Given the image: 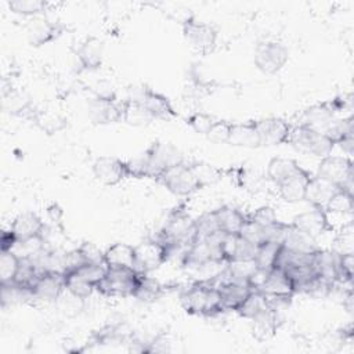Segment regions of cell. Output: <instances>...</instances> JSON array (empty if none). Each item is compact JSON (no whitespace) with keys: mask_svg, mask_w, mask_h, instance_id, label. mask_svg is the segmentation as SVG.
Here are the masks:
<instances>
[{"mask_svg":"<svg viewBox=\"0 0 354 354\" xmlns=\"http://www.w3.org/2000/svg\"><path fill=\"white\" fill-rule=\"evenodd\" d=\"M156 181L177 196H189L203 187L191 163L185 162L166 169Z\"/></svg>","mask_w":354,"mask_h":354,"instance_id":"obj_7","label":"cell"},{"mask_svg":"<svg viewBox=\"0 0 354 354\" xmlns=\"http://www.w3.org/2000/svg\"><path fill=\"white\" fill-rule=\"evenodd\" d=\"M325 210L340 216H350L354 210V194L337 189L329 199Z\"/></svg>","mask_w":354,"mask_h":354,"instance_id":"obj_34","label":"cell"},{"mask_svg":"<svg viewBox=\"0 0 354 354\" xmlns=\"http://www.w3.org/2000/svg\"><path fill=\"white\" fill-rule=\"evenodd\" d=\"M124 100H118L113 94H101L88 104V118L95 124H109L122 122Z\"/></svg>","mask_w":354,"mask_h":354,"instance_id":"obj_12","label":"cell"},{"mask_svg":"<svg viewBox=\"0 0 354 354\" xmlns=\"http://www.w3.org/2000/svg\"><path fill=\"white\" fill-rule=\"evenodd\" d=\"M181 162L184 158L173 144L156 141L142 153L127 160V166L130 177L158 180L166 169Z\"/></svg>","mask_w":354,"mask_h":354,"instance_id":"obj_1","label":"cell"},{"mask_svg":"<svg viewBox=\"0 0 354 354\" xmlns=\"http://www.w3.org/2000/svg\"><path fill=\"white\" fill-rule=\"evenodd\" d=\"M64 290H66L65 272H61V271H53V270L44 271L39 275V278L33 285L35 299H40L44 301L57 300Z\"/></svg>","mask_w":354,"mask_h":354,"instance_id":"obj_16","label":"cell"},{"mask_svg":"<svg viewBox=\"0 0 354 354\" xmlns=\"http://www.w3.org/2000/svg\"><path fill=\"white\" fill-rule=\"evenodd\" d=\"M19 263L21 256L15 250L0 252V283L14 281Z\"/></svg>","mask_w":354,"mask_h":354,"instance_id":"obj_38","label":"cell"},{"mask_svg":"<svg viewBox=\"0 0 354 354\" xmlns=\"http://www.w3.org/2000/svg\"><path fill=\"white\" fill-rule=\"evenodd\" d=\"M180 303L191 315L216 317L224 313L220 290L213 286L209 279L196 281L183 289L180 293Z\"/></svg>","mask_w":354,"mask_h":354,"instance_id":"obj_2","label":"cell"},{"mask_svg":"<svg viewBox=\"0 0 354 354\" xmlns=\"http://www.w3.org/2000/svg\"><path fill=\"white\" fill-rule=\"evenodd\" d=\"M162 293L163 285L158 279L149 277L147 272H142L133 297L141 301H155L162 296Z\"/></svg>","mask_w":354,"mask_h":354,"instance_id":"obj_31","label":"cell"},{"mask_svg":"<svg viewBox=\"0 0 354 354\" xmlns=\"http://www.w3.org/2000/svg\"><path fill=\"white\" fill-rule=\"evenodd\" d=\"M62 32V26L58 22H53L47 18L35 17L26 26V36L32 46H43L55 40Z\"/></svg>","mask_w":354,"mask_h":354,"instance_id":"obj_21","label":"cell"},{"mask_svg":"<svg viewBox=\"0 0 354 354\" xmlns=\"http://www.w3.org/2000/svg\"><path fill=\"white\" fill-rule=\"evenodd\" d=\"M169 248L158 239H148L134 246V268L140 272H151L159 268L169 257Z\"/></svg>","mask_w":354,"mask_h":354,"instance_id":"obj_11","label":"cell"},{"mask_svg":"<svg viewBox=\"0 0 354 354\" xmlns=\"http://www.w3.org/2000/svg\"><path fill=\"white\" fill-rule=\"evenodd\" d=\"M65 288L76 299H87L95 290V286L76 271L65 274Z\"/></svg>","mask_w":354,"mask_h":354,"instance_id":"obj_33","label":"cell"},{"mask_svg":"<svg viewBox=\"0 0 354 354\" xmlns=\"http://www.w3.org/2000/svg\"><path fill=\"white\" fill-rule=\"evenodd\" d=\"M221 296V304L224 311H238V308L245 303L249 295L254 290V288L249 283V281L232 279L218 288Z\"/></svg>","mask_w":354,"mask_h":354,"instance_id":"obj_20","label":"cell"},{"mask_svg":"<svg viewBox=\"0 0 354 354\" xmlns=\"http://www.w3.org/2000/svg\"><path fill=\"white\" fill-rule=\"evenodd\" d=\"M282 246H285L286 249H289L292 252L301 253V254H310L319 249L317 245V238L296 228L292 223H290V228L282 242Z\"/></svg>","mask_w":354,"mask_h":354,"instance_id":"obj_27","label":"cell"},{"mask_svg":"<svg viewBox=\"0 0 354 354\" xmlns=\"http://www.w3.org/2000/svg\"><path fill=\"white\" fill-rule=\"evenodd\" d=\"M104 260L109 268H134V246L116 242L104 250Z\"/></svg>","mask_w":354,"mask_h":354,"instance_id":"obj_26","label":"cell"},{"mask_svg":"<svg viewBox=\"0 0 354 354\" xmlns=\"http://www.w3.org/2000/svg\"><path fill=\"white\" fill-rule=\"evenodd\" d=\"M336 119V112L333 111L329 101L315 104L307 108L303 113V122L319 131H325L328 126Z\"/></svg>","mask_w":354,"mask_h":354,"instance_id":"obj_25","label":"cell"},{"mask_svg":"<svg viewBox=\"0 0 354 354\" xmlns=\"http://www.w3.org/2000/svg\"><path fill=\"white\" fill-rule=\"evenodd\" d=\"M94 177L104 185H118L130 177L127 162L116 156H100L93 163Z\"/></svg>","mask_w":354,"mask_h":354,"instance_id":"obj_13","label":"cell"},{"mask_svg":"<svg viewBox=\"0 0 354 354\" xmlns=\"http://www.w3.org/2000/svg\"><path fill=\"white\" fill-rule=\"evenodd\" d=\"M214 210L218 221V228L225 235H238L243 228L245 223L248 221V214L234 206L224 205Z\"/></svg>","mask_w":354,"mask_h":354,"instance_id":"obj_22","label":"cell"},{"mask_svg":"<svg viewBox=\"0 0 354 354\" xmlns=\"http://www.w3.org/2000/svg\"><path fill=\"white\" fill-rule=\"evenodd\" d=\"M17 245H18V241H17V238L14 236V234L11 232V230L1 232V238H0V252L14 250Z\"/></svg>","mask_w":354,"mask_h":354,"instance_id":"obj_46","label":"cell"},{"mask_svg":"<svg viewBox=\"0 0 354 354\" xmlns=\"http://www.w3.org/2000/svg\"><path fill=\"white\" fill-rule=\"evenodd\" d=\"M155 239L165 243L170 253L187 249L196 239L195 223L184 210H174Z\"/></svg>","mask_w":354,"mask_h":354,"instance_id":"obj_3","label":"cell"},{"mask_svg":"<svg viewBox=\"0 0 354 354\" xmlns=\"http://www.w3.org/2000/svg\"><path fill=\"white\" fill-rule=\"evenodd\" d=\"M248 218L250 221H253L254 224L263 227V228L274 224L275 221H278L275 210L271 206H260V207H257L254 212L248 214Z\"/></svg>","mask_w":354,"mask_h":354,"instance_id":"obj_43","label":"cell"},{"mask_svg":"<svg viewBox=\"0 0 354 354\" xmlns=\"http://www.w3.org/2000/svg\"><path fill=\"white\" fill-rule=\"evenodd\" d=\"M76 55L83 69H95L102 61V44L98 39L90 37L82 43Z\"/></svg>","mask_w":354,"mask_h":354,"instance_id":"obj_30","label":"cell"},{"mask_svg":"<svg viewBox=\"0 0 354 354\" xmlns=\"http://www.w3.org/2000/svg\"><path fill=\"white\" fill-rule=\"evenodd\" d=\"M249 321L252 322L253 336L261 342L271 339L281 324L279 313L271 310L270 307Z\"/></svg>","mask_w":354,"mask_h":354,"instance_id":"obj_24","label":"cell"},{"mask_svg":"<svg viewBox=\"0 0 354 354\" xmlns=\"http://www.w3.org/2000/svg\"><path fill=\"white\" fill-rule=\"evenodd\" d=\"M254 123L260 136L261 145L275 147L281 144H288L292 126L285 119L270 116L254 120Z\"/></svg>","mask_w":354,"mask_h":354,"instance_id":"obj_15","label":"cell"},{"mask_svg":"<svg viewBox=\"0 0 354 354\" xmlns=\"http://www.w3.org/2000/svg\"><path fill=\"white\" fill-rule=\"evenodd\" d=\"M231 127H232V122L216 119L213 126L206 133V138L213 144H228Z\"/></svg>","mask_w":354,"mask_h":354,"instance_id":"obj_41","label":"cell"},{"mask_svg":"<svg viewBox=\"0 0 354 354\" xmlns=\"http://www.w3.org/2000/svg\"><path fill=\"white\" fill-rule=\"evenodd\" d=\"M214 122H216L214 116H212V115H209L206 112H201V111L192 113L187 119V123L189 124V127L192 130H195L196 133L203 134V136H206V133L209 131V129L213 126Z\"/></svg>","mask_w":354,"mask_h":354,"instance_id":"obj_42","label":"cell"},{"mask_svg":"<svg viewBox=\"0 0 354 354\" xmlns=\"http://www.w3.org/2000/svg\"><path fill=\"white\" fill-rule=\"evenodd\" d=\"M10 230L17 238L18 243H22L35 238L44 236L46 224L36 213L25 212L14 218Z\"/></svg>","mask_w":354,"mask_h":354,"instance_id":"obj_17","label":"cell"},{"mask_svg":"<svg viewBox=\"0 0 354 354\" xmlns=\"http://www.w3.org/2000/svg\"><path fill=\"white\" fill-rule=\"evenodd\" d=\"M256 290L261 292L267 297H293L296 295L293 283L286 272L277 267L266 274L263 282Z\"/></svg>","mask_w":354,"mask_h":354,"instance_id":"obj_19","label":"cell"},{"mask_svg":"<svg viewBox=\"0 0 354 354\" xmlns=\"http://www.w3.org/2000/svg\"><path fill=\"white\" fill-rule=\"evenodd\" d=\"M337 189L339 188L335 187L333 184H330V183L325 181L324 178H321V177L314 174L311 181H310V184H308L304 201H307L310 205L326 207L329 199L332 198V195Z\"/></svg>","mask_w":354,"mask_h":354,"instance_id":"obj_28","label":"cell"},{"mask_svg":"<svg viewBox=\"0 0 354 354\" xmlns=\"http://www.w3.org/2000/svg\"><path fill=\"white\" fill-rule=\"evenodd\" d=\"M191 166H192L195 174L198 176V178H199V181L202 183L203 187L206 184H210V183L216 181L217 177H218V170L216 167H213L212 165L196 162V163H191Z\"/></svg>","mask_w":354,"mask_h":354,"instance_id":"obj_44","label":"cell"},{"mask_svg":"<svg viewBox=\"0 0 354 354\" xmlns=\"http://www.w3.org/2000/svg\"><path fill=\"white\" fill-rule=\"evenodd\" d=\"M129 100L141 104L151 116L156 119H170L177 116V112L171 104V101L162 93L155 91L147 86L133 87L130 90Z\"/></svg>","mask_w":354,"mask_h":354,"instance_id":"obj_10","label":"cell"},{"mask_svg":"<svg viewBox=\"0 0 354 354\" xmlns=\"http://www.w3.org/2000/svg\"><path fill=\"white\" fill-rule=\"evenodd\" d=\"M281 245L278 243H263L257 246L256 256H254V266L257 270L261 271H270L275 267L278 252H279Z\"/></svg>","mask_w":354,"mask_h":354,"instance_id":"obj_35","label":"cell"},{"mask_svg":"<svg viewBox=\"0 0 354 354\" xmlns=\"http://www.w3.org/2000/svg\"><path fill=\"white\" fill-rule=\"evenodd\" d=\"M315 176L333 184L339 189L354 194L353 192L354 169H353V160L348 156L330 153L322 158L318 165V170Z\"/></svg>","mask_w":354,"mask_h":354,"instance_id":"obj_6","label":"cell"},{"mask_svg":"<svg viewBox=\"0 0 354 354\" xmlns=\"http://www.w3.org/2000/svg\"><path fill=\"white\" fill-rule=\"evenodd\" d=\"M194 223H195L196 239H206L221 232L218 228L216 210H209L202 213L198 218L194 220Z\"/></svg>","mask_w":354,"mask_h":354,"instance_id":"obj_36","label":"cell"},{"mask_svg":"<svg viewBox=\"0 0 354 354\" xmlns=\"http://www.w3.org/2000/svg\"><path fill=\"white\" fill-rule=\"evenodd\" d=\"M266 308H268L267 304V299L266 296L259 292V290H253L249 297L245 300V303L238 308V314L246 319H252L256 315H259L261 311H264Z\"/></svg>","mask_w":354,"mask_h":354,"instance_id":"obj_39","label":"cell"},{"mask_svg":"<svg viewBox=\"0 0 354 354\" xmlns=\"http://www.w3.org/2000/svg\"><path fill=\"white\" fill-rule=\"evenodd\" d=\"M313 176L314 174H311L308 170L300 166L292 176H289L277 187L281 198L289 203L304 201L306 192Z\"/></svg>","mask_w":354,"mask_h":354,"instance_id":"obj_18","label":"cell"},{"mask_svg":"<svg viewBox=\"0 0 354 354\" xmlns=\"http://www.w3.org/2000/svg\"><path fill=\"white\" fill-rule=\"evenodd\" d=\"M292 224L296 228L310 234L314 238L332 230V224L329 221V213L325 210V207L315 206V205H310L308 209L299 213L292 220Z\"/></svg>","mask_w":354,"mask_h":354,"instance_id":"obj_14","label":"cell"},{"mask_svg":"<svg viewBox=\"0 0 354 354\" xmlns=\"http://www.w3.org/2000/svg\"><path fill=\"white\" fill-rule=\"evenodd\" d=\"M230 145L241 148H259L261 147L260 136L254 120L245 123H232L230 133Z\"/></svg>","mask_w":354,"mask_h":354,"instance_id":"obj_23","label":"cell"},{"mask_svg":"<svg viewBox=\"0 0 354 354\" xmlns=\"http://www.w3.org/2000/svg\"><path fill=\"white\" fill-rule=\"evenodd\" d=\"M333 142L335 145L347 138V137H354V119L353 116H346V118H340V119H335L328 129L324 131Z\"/></svg>","mask_w":354,"mask_h":354,"instance_id":"obj_37","label":"cell"},{"mask_svg":"<svg viewBox=\"0 0 354 354\" xmlns=\"http://www.w3.org/2000/svg\"><path fill=\"white\" fill-rule=\"evenodd\" d=\"M79 249L83 253V257L86 260V263H100V261H105L104 260V252L100 250L93 243H83L82 246H79Z\"/></svg>","mask_w":354,"mask_h":354,"instance_id":"obj_45","label":"cell"},{"mask_svg":"<svg viewBox=\"0 0 354 354\" xmlns=\"http://www.w3.org/2000/svg\"><path fill=\"white\" fill-rule=\"evenodd\" d=\"M155 119L151 116V113L138 102L131 101L129 98L124 100L123 104V118L122 122H126L131 126H147Z\"/></svg>","mask_w":354,"mask_h":354,"instance_id":"obj_32","label":"cell"},{"mask_svg":"<svg viewBox=\"0 0 354 354\" xmlns=\"http://www.w3.org/2000/svg\"><path fill=\"white\" fill-rule=\"evenodd\" d=\"M289 59L288 47L278 40H263L256 44L253 61L259 71L267 75L279 72Z\"/></svg>","mask_w":354,"mask_h":354,"instance_id":"obj_9","label":"cell"},{"mask_svg":"<svg viewBox=\"0 0 354 354\" xmlns=\"http://www.w3.org/2000/svg\"><path fill=\"white\" fill-rule=\"evenodd\" d=\"M299 167L300 165L292 158L275 156L267 165V177L270 181H272L278 187L283 180L292 176Z\"/></svg>","mask_w":354,"mask_h":354,"instance_id":"obj_29","label":"cell"},{"mask_svg":"<svg viewBox=\"0 0 354 354\" xmlns=\"http://www.w3.org/2000/svg\"><path fill=\"white\" fill-rule=\"evenodd\" d=\"M183 35L189 47L201 55H207L216 48L217 30L213 25L201 21L194 15L184 19Z\"/></svg>","mask_w":354,"mask_h":354,"instance_id":"obj_8","label":"cell"},{"mask_svg":"<svg viewBox=\"0 0 354 354\" xmlns=\"http://www.w3.org/2000/svg\"><path fill=\"white\" fill-rule=\"evenodd\" d=\"M288 144L301 153L313 155L321 159L330 155L336 147L324 131H319L306 123L292 126Z\"/></svg>","mask_w":354,"mask_h":354,"instance_id":"obj_4","label":"cell"},{"mask_svg":"<svg viewBox=\"0 0 354 354\" xmlns=\"http://www.w3.org/2000/svg\"><path fill=\"white\" fill-rule=\"evenodd\" d=\"M48 4L46 1H40V0H12L8 3L10 10L14 11L15 14L33 17V18L43 14Z\"/></svg>","mask_w":354,"mask_h":354,"instance_id":"obj_40","label":"cell"},{"mask_svg":"<svg viewBox=\"0 0 354 354\" xmlns=\"http://www.w3.org/2000/svg\"><path fill=\"white\" fill-rule=\"evenodd\" d=\"M142 272L136 268H109L95 285V290L108 297H133Z\"/></svg>","mask_w":354,"mask_h":354,"instance_id":"obj_5","label":"cell"}]
</instances>
